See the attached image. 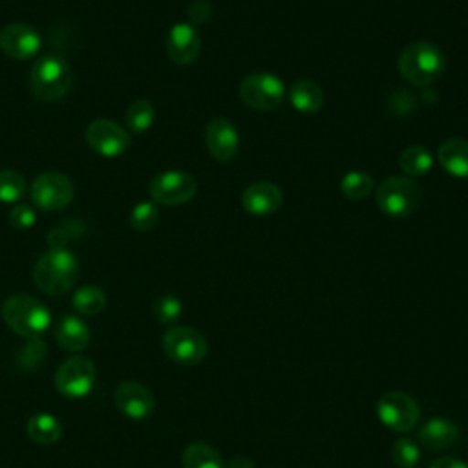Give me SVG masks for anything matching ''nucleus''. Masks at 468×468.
Wrapping results in <instances>:
<instances>
[{
  "instance_id": "nucleus-13",
  "label": "nucleus",
  "mask_w": 468,
  "mask_h": 468,
  "mask_svg": "<svg viewBox=\"0 0 468 468\" xmlns=\"http://www.w3.org/2000/svg\"><path fill=\"white\" fill-rule=\"evenodd\" d=\"M113 402L122 415L133 420H143L150 417L155 410V399L152 391L137 380L121 382L115 388Z\"/></svg>"
},
{
  "instance_id": "nucleus-16",
  "label": "nucleus",
  "mask_w": 468,
  "mask_h": 468,
  "mask_svg": "<svg viewBox=\"0 0 468 468\" xmlns=\"http://www.w3.org/2000/svg\"><path fill=\"white\" fill-rule=\"evenodd\" d=\"M201 51V38L196 27L188 22H179L172 26L166 37V53L172 62L186 66L197 58Z\"/></svg>"
},
{
  "instance_id": "nucleus-22",
  "label": "nucleus",
  "mask_w": 468,
  "mask_h": 468,
  "mask_svg": "<svg viewBox=\"0 0 468 468\" xmlns=\"http://www.w3.org/2000/svg\"><path fill=\"white\" fill-rule=\"evenodd\" d=\"M26 433L33 442L49 446L62 437V424L49 413H35L26 424Z\"/></svg>"
},
{
  "instance_id": "nucleus-27",
  "label": "nucleus",
  "mask_w": 468,
  "mask_h": 468,
  "mask_svg": "<svg viewBox=\"0 0 468 468\" xmlns=\"http://www.w3.org/2000/svg\"><path fill=\"white\" fill-rule=\"evenodd\" d=\"M154 119H155V110L152 102L144 99L133 101L126 110V124L135 133L146 132L154 124Z\"/></svg>"
},
{
  "instance_id": "nucleus-15",
  "label": "nucleus",
  "mask_w": 468,
  "mask_h": 468,
  "mask_svg": "<svg viewBox=\"0 0 468 468\" xmlns=\"http://www.w3.org/2000/svg\"><path fill=\"white\" fill-rule=\"evenodd\" d=\"M205 143L210 155L221 163L236 157L239 150V133L229 119H212L205 128Z\"/></svg>"
},
{
  "instance_id": "nucleus-30",
  "label": "nucleus",
  "mask_w": 468,
  "mask_h": 468,
  "mask_svg": "<svg viewBox=\"0 0 468 468\" xmlns=\"http://www.w3.org/2000/svg\"><path fill=\"white\" fill-rule=\"evenodd\" d=\"M157 219H159V210L150 201H143V203L135 205L130 212V225L133 230H139V232L152 230L155 227Z\"/></svg>"
},
{
  "instance_id": "nucleus-19",
  "label": "nucleus",
  "mask_w": 468,
  "mask_h": 468,
  "mask_svg": "<svg viewBox=\"0 0 468 468\" xmlns=\"http://www.w3.org/2000/svg\"><path fill=\"white\" fill-rule=\"evenodd\" d=\"M57 344L71 353H79L90 344V327L75 314H64L55 327Z\"/></svg>"
},
{
  "instance_id": "nucleus-33",
  "label": "nucleus",
  "mask_w": 468,
  "mask_h": 468,
  "mask_svg": "<svg viewBox=\"0 0 468 468\" xmlns=\"http://www.w3.org/2000/svg\"><path fill=\"white\" fill-rule=\"evenodd\" d=\"M35 221H37V214H35V210H33L29 205H26V203L15 205V207L11 208V212H9V223H11L15 229H18V230L31 229V227L35 225Z\"/></svg>"
},
{
  "instance_id": "nucleus-4",
  "label": "nucleus",
  "mask_w": 468,
  "mask_h": 468,
  "mask_svg": "<svg viewBox=\"0 0 468 468\" xmlns=\"http://www.w3.org/2000/svg\"><path fill=\"white\" fill-rule=\"evenodd\" d=\"M73 84V71L60 55L40 57L29 73V86L38 101L53 102L62 99Z\"/></svg>"
},
{
  "instance_id": "nucleus-2",
  "label": "nucleus",
  "mask_w": 468,
  "mask_h": 468,
  "mask_svg": "<svg viewBox=\"0 0 468 468\" xmlns=\"http://www.w3.org/2000/svg\"><path fill=\"white\" fill-rule=\"evenodd\" d=\"M0 311L5 325L24 338H40L51 324L49 309L29 294L9 296Z\"/></svg>"
},
{
  "instance_id": "nucleus-25",
  "label": "nucleus",
  "mask_w": 468,
  "mask_h": 468,
  "mask_svg": "<svg viewBox=\"0 0 468 468\" xmlns=\"http://www.w3.org/2000/svg\"><path fill=\"white\" fill-rule=\"evenodd\" d=\"M71 305L79 314L95 316L106 307V294L95 285H84L73 292Z\"/></svg>"
},
{
  "instance_id": "nucleus-24",
  "label": "nucleus",
  "mask_w": 468,
  "mask_h": 468,
  "mask_svg": "<svg viewBox=\"0 0 468 468\" xmlns=\"http://www.w3.org/2000/svg\"><path fill=\"white\" fill-rule=\"evenodd\" d=\"M399 166L410 177H419L430 172L433 166V157L424 146H408L399 155Z\"/></svg>"
},
{
  "instance_id": "nucleus-26",
  "label": "nucleus",
  "mask_w": 468,
  "mask_h": 468,
  "mask_svg": "<svg viewBox=\"0 0 468 468\" xmlns=\"http://www.w3.org/2000/svg\"><path fill=\"white\" fill-rule=\"evenodd\" d=\"M373 177L367 172H360V170H353L347 172L342 181H340V190L347 199H366L371 192H373Z\"/></svg>"
},
{
  "instance_id": "nucleus-3",
  "label": "nucleus",
  "mask_w": 468,
  "mask_h": 468,
  "mask_svg": "<svg viewBox=\"0 0 468 468\" xmlns=\"http://www.w3.org/2000/svg\"><path fill=\"white\" fill-rule=\"evenodd\" d=\"M397 66L400 75L408 82L417 86H428L444 73L446 58L435 44L419 40L400 51Z\"/></svg>"
},
{
  "instance_id": "nucleus-17",
  "label": "nucleus",
  "mask_w": 468,
  "mask_h": 468,
  "mask_svg": "<svg viewBox=\"0 0 468 468\" xmlns=\"http://www.w3.org/2000/svg\"><path fill=\"white\" fill-rule=\"evenodd\" d=\"M282 190L271 181L252 183L241 194V207L250 216H271L282 207Z\"/></svg>"
},
{
  "instance_id": "nucleus-14",
  "label": "nucleus",
  "mask_w": 468,
  "mask_h": 468,
  "mask_svg": "<svg viewBox=\"0 0 468 468\" xmlns=\"http://www.w3.org/2000/svg\"><path fill=\"white\" fill-rule=\"evenodd\" d=\"M40 35L24 22H13L0 29V49L11 58L27 60L40 49Z\"/></svg>"
},
{
  "instance_id": "nucleus-18",
  "label": "nucleus",
  "mask_w": 468,
  "mask_h": 468,
  "mask_svg": "<svg viewBox=\"0 0 468 468\" xmlns=\"http://www.w3.org/2000/svg\"><path fill=\"white\" fill-rule=\"evenodd\" d=\"M459 428L453 420L444 417H433L426 420L419 430V442L428 450H446L457 442Z\"/></svg>"
},
{
  "instance_id": "nucleus-6",
  "label": "nucleus",
  "mask_w": 468,
  "mask_h": 468,
  "mask_svg": "<svg viewBox=\"0 0 468 468\" xmlns=\"http://www.w3.org/2000/svg\"><path fill=\"white\" fill-rule=\"evenodd\" d=\"M165 355L181 366H196L199 364L207 351L208 344L207 338L194 327L188 325H176L170 327L161 340Z\"/></svg>"
},
{
  "instance_id": "nucleus-29",
  "label": "nucleus",
  "mask_w": 468,
  "mask_h": 468,
  "mask_svg": "<svg viewBox=\"0 0 468 468\" xmlns=\"http://www.w3.org/2000/svg\"><path fill=\"white\" fill-rule=\"evenodd\" d=\"M391 459L399 468H415V464L420 459V450L417 442H413L408 437L397 439L391 448Z\"/></svg>"
},
{
  "instance_id": "nucleus-28",
  "label": "nucleus",
  "mask_w": 468,
  "mask_h": 468,
  "mask_svg": "<svg viewBox=\"0 0 468 468\" xmlns=\"http://www.w3.org/2000/svg\"><path fill=\"white\" fill-rule=\"evenodd\" d=\"M26 194V179L16 170H0V201L16 203Z\"/></svg>"
},
{
  "instance_id": "nucleus-8",
  "label": "nucleus",
  "mask_w": 468,
  "mask_h": 468,
  "mask_svg": "<svg viewBox=\"0 0 468 468\" xmlns=\"http://www.w3.org/2000/svg\"><path fill=\"white\" fill-rule=\"evenodd\" d=\"M75 188L68 176L60 172H42L38 174L29 188L31 201L42 208V210H62L66 208L73 199Z\"/></svg>"
},
{
  "instance_id": "nucleus-20",
  "label": "nucleus",
  "mask_w": 468,
  "mask_h": 468,
  "mask_svg": "<svg viewBox=\"0 0 468 468\" xmlns=\"http://www.w3.org/2000/svg\"><path fill=\"white\" fill-rule=\"evenodd\" d=\"M437 159L448 174L468 177V139L453 137L444 141L437 150Z\"/></svg>"
},
{
  "instance_id": "nucleus-36",
  "label": "nucleus",
  "mask_w": 468,
  "mask_h": 468,
  "mask_svg": "<svg viewBox=\"0 0 468 468\" xmlns=\"http://www.w3.org/2000/svg\"><path fill=\"white\" fill-rule=\"evenodd\" d=\"M225 468H254V464H252V461H250L249 457H245V455H236V457H232V459L229 461V464H227Z\"/></svg>"
},
{
  "instance_id": "nucleus-32",
  "label": "nucleus",
  "mask_w": 468,
  "mask_h": 468,
  "mask_svg": "<svg viewBox=\"0 0 468 468\" xmlns=\"http://www.w3.org/2000/svg\"><path fill=\"white\" fill-rule=\"evenodd\" d=\"M183 313V303L172 294H163L154 303V316L161 324H174Z\"/></svg>"
},
{
  "instance_id": "nucleus-34",
  "label": "nucleus",
  "mask_w": 468,
  "mask_h": 468,
  "mask_svg": "<svg viewBox=\"0 0 468 468\" xmlns=\"http://www.w3.org/2000/svg\"><path fill=\"white\" fill-rule=\"evenodd\" d=\"M212 15V4L208 0H194L188 7V18L192 22V26H199L205 24Z\"/></svg>"
},
{
  "instance_id": "nucleus-9",
  "label": "nucleus",
  "mask_w": 468,
  "mask_h": 468,
  "mask_svg": "<svg viewBox=\"0 0 468 468\" xmlns=\"http://www.w3.org/2000/svg\"><path fill=\"white\" fill-rule=\"evenodd\" d=\"M95 366L90 358L73 355L55 371V388L68 399H82L95 386Z\"/></svg>"
},
{
  "instance_id": "nucleus-35",
  "label": "nucleus",
  "mask_w": 468,
  "mask_h": 468,
  "mask_svg": "<svg viewBox=\"0 0 468 468\" xmlns=\"http://www.w3.org/2000/svg\"><path fill=\"white\" fill-rule=\"evenodd\" d=\"M428 468H468V464L455 457H439Z\"/></svg>"
},
{
  "instance_id": "nucleus-31",
  "label": "nucleus",
  "mask_w": 468,
  "mask_h": 468,
  "mask_svg": "<svg viewBox=\"0 0 468 468\" xmlns=\"http://www.w3.org/2000/svg\"><path fill=\"white\" fill-rule=\"evenodd\" d=\"M44 356H46V344L40 338H27L26 346L20 347L16 353V362L20 369L29 371V369H35Z\"/></svg>"
},
{
  "instance_id": "nucleus-21",
  "label": "nucleus",
  "mask_w": 468,
  "mask_h": 468,
  "mask_svg": "<svg viewBox=\"0 0 468 468\" xmlns=\"http://www.w3.org/2000/svg\"><path fill=\"white\" fill-rule=\"evenodd\" d=\"M289 101L300 113H316L324 106V91L314 80L298 79L289 88Z\"/></svg>"
},
{
  "instance_id": "nucleus-12",
  "label": "nucleus",
  "mask_w": 468,
  "mask_h": 468,
  "mask_svg": "<svg viewBox=\"0 0 468 468\" xmlns=\"http://www.w3.org/2000/svg\"><path fill=\"white\" fill-rule=\"evenodd\" d=\"M88 144L104 157L122 155L130 146V133L110 119H95L86 128Z\"/></svg>"
},
{
  "instance_id": "nucleus-5",
  "label": "nucleus",
  "mask_w": 468,
  "mask_h": 468,
  "mask_svg": "<svg viewBox=\"0 0 468 468\" xmlns=\"http://www.w3.org/2000/svg\"><path fill=\"white\" fill-rule=\"evenodd\" d=\"M422 190L420 186L402 176H391L384 179L375 192L378 208L391 218H408L411 216L420 203Z\"/></svg>"
},
{
  "instance_id": "nucleus-1",
  "label": "nucleus",
  "mask_w": 468,
  "mask_h": 468,
  "mask_svg": "<svg viewBox=\"0 0 468 468\" xmlns=\"http://www.w3.org/2000/svg\"><path fill=\"white\" fill-rule=\"evenodd\" d=\"M77 274V258L66 249H49L37 260L33 267L35 285L51 296L68 292L75 285Z\"/></svg>"
},
{
  "instance_id": "nucleus-23",
  "label": "nucleus",
  "mask_w": 468,
  "mask_h": 468,
  "mask_svg": "<svg viewBox=\"0 0 468 468\" xmlns=\"http://www.w3.org/2000/svg\"><path fill=\"white\" fill-rule=\"evenodd\" d=\"M183 468H225V463L216 448L205 442H192L181 455Z\"/></svg>"
},
{
  "instance_id": "nucleus-11",
  "label": "nucleus",
  "mask_w": 468,
  "mask_h": 468,
  "mask_svg": "<svg viewBox=\"0 0 468 468\" xmlns=\"http://www.w3.org/2000/svg\"><path fill=\"white\" fill-rule=\"evenodd\" d=\"M196 190V179L181 170H166L148 185L150 197L161 205H183L194 197Z\"/></svg>"
},
{
  "instance_id": "nucleus-7",
  "label": "nucleus",
  "mask_w": 468,
  "mask_h": 468,
  "mask_svg": "<svg viewBox=\"0 0 468 468\" xmlns=\"http://www.w3.org/2000/svg\"><path fill=\"white\" fill-rule=\"evenodd\" d=\"M239 97L241 101L260 112L274 110L282 104L285 97V86L280 77L272 73H250L239 82Z\"/></svg>"
},
{
  "instance_id": "nucleus-10",
  "label": "nucleus",
  "mask_w": 468,
  "mask_h": 468,
  "mask_svg": "<svg viewBox=\"0 0 468 468\" xmlns=\"http://www.w3.org/2000/svg\"><path fill=\"white\" fill-rule=\"evenodd\" d=\"M377 415L380 422L399 433L415 430L420 411L419 404L404 391H388L377 402Z\"/></svg>"
}]
</instances>
